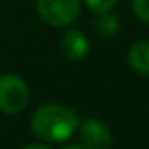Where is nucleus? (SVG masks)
Instances as JSON below:
<instances>
[{
    "label": "nucleus",
    "mask_w": 149,
    "mask_h": 149,
    "mask_svg": "<svg viewBox=\"0 0 149 149\" xmlns=\"http://www.w3.org/2000/svg\"><path fill=\"white\" fill-rule=\"evenodd\" d=\"M23 149H51V147L46 146V144H28V146H25Z\"/></svg>",
    "instance_id": "9d476101"
},
{
    "label": "nucleus",
    "mask_w": 149,
    "mask_h": 149,
    "mask_svg": "<svg viewBox=\"0 0 149 149\" xmlns=\"http://www.w3.org/2000/svg\"><path fill=\"white\" fill-rule=\"evenodd\" d=\"M79 137L81 144L86 149H109L112 146V132L111 126L97 118H88L79 123Z\"/></svg>",
    "instance_id": "20e7f679"
},
{
    "label": "nucleus",
    "mask_w": 149,
    "mask_h": 149,
    "mask_svg": "<svg viewBox=\"0 0 149 149\" xmlns=\"http://www.w3.org/2000/svg\"><path fill=\"white\" fill-rule=\"evenodd\" d=\"M83 0H37V13L51 26H70L81 14Z\"/></svg>",
    "instance_id": "7ed1b4c3"
},
{
    "label": "nucleus",
    "mask_w": 149,
    "mask_h": 149,
    "mask_svg": "<svg viewBox=\"0 0 149 149\" xmlns=\"http://www.w3.org/2000/svg\"><path fill=\"white\" fill-rule=\"evenodd\" d=\"M93 26H95V30H97L98 35H102V37H112V35H116L118 30H119V19H118L112 13L95 14Z\"/></svg>",
    "instance_id": "0eeeda50"
},
{
    "label": "nucleus",
    "mask_w": 149,
    "mask_h": 149,
    "mask_svg": "<svg viewBox=\"0 0 149 149\" xmlns=\"http://www.w3.org/2000/svg\"><path fill=\"white\" fill-rule=\"evenodd\" d=\"M77 112L63 104H44L30 119L33 133L44 142H67L79 128Z\"/></svg>",
    "instance_id": "f257e3e1"
},
{
    "label": "nucleus",
    "mask_w": 149,
    "mask_h": 149,
    "mask_svg": "<svg viewBox=\"0 0 149 149\" xmlns=\"http://www.w3.org/2000/svg\"><path fill=\"white\" fill-rule=\"evenodd\" d=\"M63 149H86L83 144H67Z\"/></svg>",
    "instance_id": "9b49d317"
},
{
    "label": "nucleus",
    "mask_w": 149,
    "mask_h": 149,
    "mask_svg": "<svg viewBox=\"0 0 149 149\" xmlns=\"http://www.w3.org/2000/svg\"><path fill=\"white\" fill-rule=\"evenodd\" d=\"M30 100V88L18 74L0 76V112L7 116L19 114Z\"/></svg>",
    "instance_id": "f03ea898"
},
{
    "label": "nucleus",
    "mask_w": 149,
    "mask_h": 149,
    "mask_svg": "<svg viewBox=\"0 0 149 149\" xmlns=\"http://www.w3.org/2000/svg\"><path fill=\"white\" fill-rule=\"evenodd\" d=\"M126 61L135 74L149 77V40L144 39L133 42L132 47L128 49Z\"/></svg>",
    "instance_id": "423d86ee"
},
{
    "label": "nucleus",
    "mask_w": 149,
    "mask_h": 149,
    "mask_svg": "<svg viewBox=\"0 0 149 149\" xmlns=\"http://www.w3.org/2000/svg\"><path fill=\"white\" fill-rule=\"evenodd\" d=\"M60 51L68 61H81L90 53V39L79 28H68L60 40Z\"/></svg>",
    "instance_id": "39448f33"
},
{
    "label": "nucleus",
    "mask_w": 149,
    "mask_h": 149,
    "mask_svg": "<svg viewBox=\"0 0 149 149\" xmlns=\"http://www.w3.org/2000/svg\"><path fill=\"white\" fill-rule=\"evenodd\" d=\"M132 11L139 21L149 25V0H132Z\"/></svg>",
    "instance_id": "1a4fd4ad"
},
{
    "label": "nucleus",
    "mask_w": 149,
    "mask_h": 149,
    "mask_svg": "<svg viewBox=\"0 0 149 149\" xmlns=\"http://www.w3.org/2000/svg\"><path fill=\"white\" fill-rule=\"evenodd\" d=\"M119 0H83V4L93 13V14H102V13H111Z\"/></svg>",
    "instance_id": "6e6552de"
}]
</instances>
